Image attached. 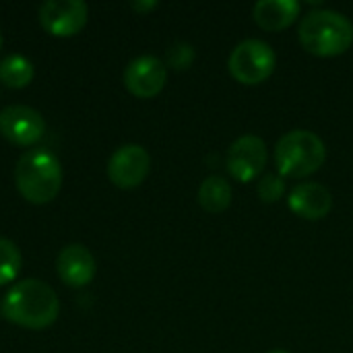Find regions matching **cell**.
<instances>
[{
    "instance_id": "cell-5",
    "label": "cell",
    "mask_w": 353,
    "mask_h": 353,
    "mask_svg": "<svg viewBox=\"0 0 353 353\" xmlns=\"http://www.w3.org/2000/svg\"><path fill=\"white\" fill-rule=\"evenodd\" d=\"M232 77L242 85H259L267 81L277 66L275 50L263 39L240 41L228 60Z\"/></svg>"
},
{
    "instance_id": "cell-9",
    "label": "cell",
    "mask_w": 353,
    "mask_h": 353,
    "mask_svg": "<svg viewBox=\"0 0 353 353\" xmlns=\"http://www.w3.org/2000/svg\"><path fill=\"white\" fill-rule=\"evenodd\" d=\"M46 132L43 116L29 105H8L0 110V134L19 147L37 143Z\"/></svg>"
},
{
    "instance_id": "cell-15",
    "label": "cell",
    "mask_w": 353,
    "mask_h": 353,
    "mask_svg": "<svg viewBox=\"0 0 353 353\" xmlns=\"http://www.w3.org/2000/svg\"><path fill=\"white\" fill-rule=\"evenodd\" d=\"M33 62L21 54H8L0 60V81L12 89H23L33 81Z\"/></svg>"
},
{
    "instance_id": "cell-12",
    "label": "cell",
    "mask_w": 353,
    "mask_h": 353,
    "mask_svg": "<svg viewBox=\"0 0 353 353\" xmlns=\"http://www.w3.org/2000/svg\"><path fill=\"white\" fill-rule=\"evenodd\" d=\"M288 205L298 217L319 221L333 209V196L327 186L319 182H304L290 190Z\"/></svg>"
},
{
    "instance_id": "cell-21",
    "label": "cell",
    "mask_w": 353,
    "mask_h": 353,
    "mask_svg": "<svg viewBox=\"0 0 353 353\" xmlns=\"http://www.w3.org/2000/svg\"><path fill=\"white\" fill-rule=\"evenodd\" d=\"M0 48H2V33H0Z\"/></svg>"
},
{
    "instance_id": "cell-2",
    "label": "cell",
    "mask_w": 353,
    "mask_h": 353,
    "mask_svg": "<svg viewBox=\"0 0 353 353\" xmlns=\"http://www.w3.org/2000/svg\"><path fill=\"white\" fill-rule=\"evenodd\" d=\"M14 184L21 196L33 205H46L62 188L60 159L46 147L23 153L14 165Z\"/></svg>"
},
{
    "instance_id": "cell-20",
    "label": "cell",
    "mask_w": 353,
    "mask_h": 353,
    "mask_svg": "<svg viewBox=\"0 0 353 353\" xmlns=\"http://www.w3.org/2000/svg\"><path fill=\"white\" fill-rule=\"evenodd\" d=\"M269 353H290V352H283V350H275V352H269Z\"/></svg>"
},
{
    "instance_id": "cell-10",
    "label": "cell",
    "mask_w": 353,
    "mask_h": 353,
    "mask_svg": "<svg viewBox=\"0 0 353 353\" xmlns=\"http://www.w3.org/2000/svg\"><path fill=\"white\" fill-rule=\"evenodd\" d=\"M168 83V66L155 56H139L124 70L126 89L141 99H151L163 91Z\"/></svg>"
},
{
    "instance_id": "cell-11",
    "label": "cell",
    "mask_w": 353,
    "mask_h": 353,
    "mask_svg": "<svg viewBox=\"0 0 353 353\" xmlns=\"http://www.w3.org/2000/svg\"><path fill=\"white\" fill-rule=\"evenodd\" d=\"M56 271H58V277L66 285L85 288L93 281L97 263H95L93 254L89 252V248H85L83 244H70V246L62 248V252L58 254Z\"/></svg>"
},
{
    "instance_id": "cell-1",
    "label": "cell",
    "mask_w": 353,
    "mask_h": 353,
    "mask_svg": "<svg viewBox=\"0 0 353 353\" xmlns=\"http://www.w3.org/2000/svg\"><path fill=\"white\" fill-rule=\"evenodd\" d=\"M0 312L17 327L41 331L58 319L60 300L48 283L39 279H25L8 290Z\"/></svg>"
},
{
    "instance_id": "cell-7",
    "label": "cell",
    "mask_w": 353,
    "mask_h": 353,
    "mask_svg": "<svg viewBox=\"0 0 353 353\" xmlns=\"http://www.w3.org/2000/svg\"><path fill=\"white\" fill-rule=\"evenodd\" d=\"M89 17V8L83 0H46L39 6L41 27L56 37L77 35Z\"/></svg>"
},
{
    "instance_id": "cell-13",
    "label": "cell",
    "mask_w": 353,
    "mask_h": 353,
    "mask_svg": "<svg viewBox=\"0 0 353 353\" xmlns=\"http://www.w3.org/2000/svg\"><path fill=\"white\" fill-rule=\"evenodd\" d=\"M300 8L296 0H261L254 4L252 17L265 31H283L300 17Z\"/></svg>"
},
{
    "instance_id": "cell-19",
    "label": "cell",
    "mask_w": 353,
    "mask_h": 353,
    "mask_svg": "<svg viewBox=\"0 0 353 353\" xmlns=\"http://www.w3.org/2000/svg\"><path fill=\"white\" fill-rule=\"evenodd\" d=\"M130 6H132V10H137V12H147V10H153V8L157 6V2H155V0H149V2H132Z\"/></svg>"
},
{
    "instance_id": "cell-16",
    "label": "cell",
    "mask_w": 353,
    "mask_h": 353,
    "mask_svg": "<svg viewBox=\"0 0 353 353\" xmlns=\"http://www.w3.org/2000/svg\"><path fill=\"white\" fill-rule=\"evenodd\" d=\"M21 271V252L14 242L0 238V285L17 279Z\"/></svg>"
},
{
    "instance_id": "cell-18",
    "label": "cell",
    "mask_w": 353,
    "mask_h": 353,
    "mask_svg": "<svg viewBox=\"0 0 353 353\" xmlns=\"http://www.w3.org/2000/svg\"><path fill=\"white\" fill-rule=\"evenodd\" d=\"M259 199L263 203H277L285 194V180L279 174H267L256 186Z\"/></svg>"
},
{
    "instance_id": "cell-4",
    "label": "cell",
    "mask_w": 353,
    "mask_h": 353,
    "mask_svg": "<svg viewBox=\"0 0 353 353\" xmlns=\"http://www.w3.org/2000/svg\"><path fill=\"white\" fill-rule=\"evenodd\" d=\"M327 147L312 130H292L275 145V163L283 178H306L323 168Z\"/></svg>"
},
{
    "instance_id": "cell-6",
    "label": "cell",
    "mask_w": 353,
    "mask_h": 353,
    "mask_svg": "<svg viewBox=\"0 0 353 353\" xmlns=\"http://www.w3.org/2000/svg\"><path fill=\"white\" fill-rule=\"evenodd\" d=\"M151 170V157L145 147L141 145H122L114 151L108 161V176L114 186L130 190L145 182Z\"/></svg>"
},
{
    "instance_id": "cell-8",
    "label": "cell",
    "mask_w": 353,
    "mask_h": 353,
    "mask_svg": "<svg viewBox=\"0 0 353 353\" xmlns=\"http://www.w3.org/2000/svg\"><path fill=\"white\" fill-rule=\"evenodd\" d=\"M269 151L261 137L256 134H244L238 141L232 143L228 151V170L238 182H252L267 165Z\"/></svg>"
},
{
    "instance_id": "cell-17",
    "label": "cell",
    "mask_w": 353,
    "mask_h": 353,
    "mask_svg": "<svg viewBox=\"0 0 353 353\" xmlns=\"http://www.w3.org/2000/svg\"><path fill=\"white\" fill-rule=\"evenodd\" d=\"M194 48L186 41H174L165 52V66L174 70H186L194 62Z\"/></svg>"
},
{
    "instance_id": "cell-14",
    "label": "cell",
    "mask_w": 353,
    "mask_h": 353,
    "mask_svg": "<svg viewBox=\"0 0 353 353\" xmlns=\"http://www.w3.org/2000/svg\"><path fill=\"white\" fill-rule=\"evenodd\" d=\"M199 205L207 213H223L232 205V184L221 176H209L199 186Z\"/></svg>"
},
{
    "instance_id": "cell-3",
    "label": "cell",
    "mask_w": 353,
    "mask_h": 353,
    "mask_svg": "<svg viewBox=\"0 0 353 353\" xmlns=\"http://www.w3.org/2000/svg\"><path fill=\"white\" fill-rule=\"evenodd\" d=\"M300 43L314 56L333 58L345 54L353 43V23L337 10H312L298 29Z\"/></svg>"
}]
</instances>
